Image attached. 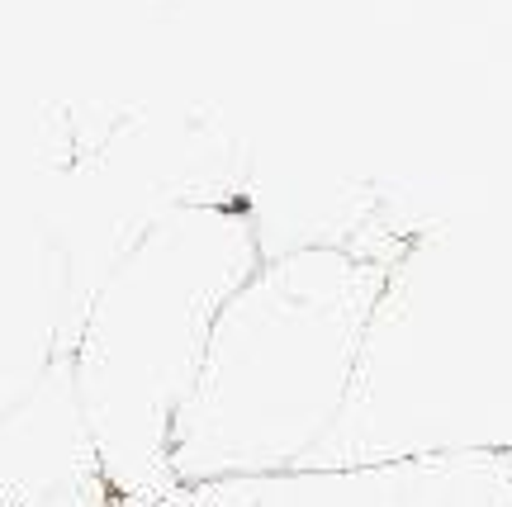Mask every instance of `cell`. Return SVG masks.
Wrapping results in <instances>:
<instances>
[{
	"mask_svg": "<svg viewBox=\"0 0 512 507\" xmlns=\"http://www.w3.org/2000/svg\"><path fill=\"white\" fill-rule=\"evenodd\" d=\"M72 351V280L57 233L53 133L0 109V413Z\"/></svg>",
	"mask_w": 512,
	"mask_h": 507,
	"instance_id": "obj_2",
	"label": "cell"
},
{
	"mask_svg": "<svg viewBox=\"0 0 512 507\" xmlns=\"http://www.w3.org/2000/svg\"><path fill=\"white\" fill-rule=\"evenodd\" d=\"M0 507H124L100 470L67 356L0 413Z\"/></svg>",
	"mask_w": 512,
	"mask_h": 507,
	"instance_id": "obj_3",
	"label": "cell"
},
{
	"mask_svg": "<svg viewBox=\"0 0 512 507\" xmlns=\"http://www.w3.org/2000/svg\"><path fill=\"white\" fill-rule=\"evenodd\" d=\"M219 271L157 233L119 256L81 308L72 384L100 470L124 503H157L171 489V432L209 351Z\"/></svg>",
	"mask_w": 512,
	"mask_h": 507,
	"instance_id": "obj_1",
	"label": "cell"
}]
</instances>
